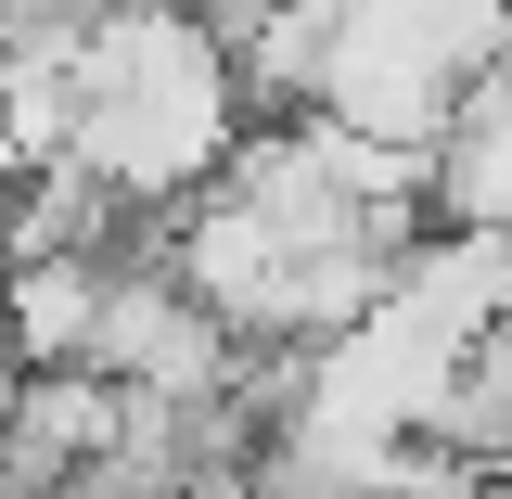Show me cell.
<instances>
[{
	"label": "cell",
	"instance_id": "obj_1",
	"mask_svg": "<svg viewBox=\"0 0 512 499\" xmlns=\"http://www.w3.org/2000/svg\"><path fill=\"white\" fill-rule=\"evenodd\" d=\"M256 90H244V52L180 13V0H141L116 26H90L77 52V167L103 192H128L141 218H180L192 192H218V167L256 141Z\"/></svg>",
	"mask_w": 512,
	"mask_h": 499
},
{
	"label": "cell",
	"instance_id": "obj_2",
	"mask_svg": "<svg viewBox=\"0 0 512 499\" xmlns=\"http://www.w3.org/2000/svg\"><path fill=\"white\" fill-rule=\"evenodd\" d=\"M423 192H436V244H512V52L461 90V116L436 128L423 154Z\"/></svg>",
	"mask_w": 512,
	"mask_h": 499
},
{
	"label": "cell",
	"instance_id": "obj_3",
	"mask_svg": "<svg viewBox=\"0 0 512 499\" xmlns=\"http://www.w3.org/2000/svg\"><path fill=\"white\" fill-rule=\"evenodd\" d=\"M436 448L474 474V487H500L512 474V308L448 359V397H436Z\"/></svg>",
	"mask_w": 512,
	"mask_h": 499
}]
</instances>
